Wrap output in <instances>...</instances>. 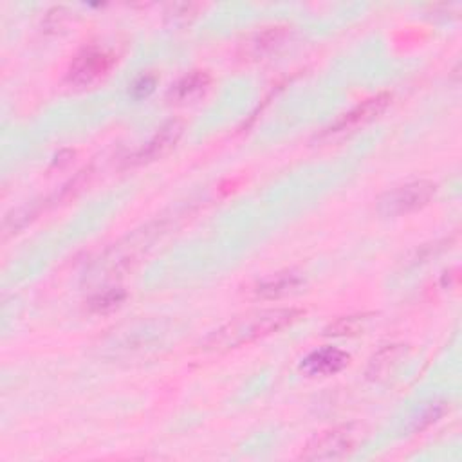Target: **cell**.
<instances>
[{
	"label": "cell",
	"mask_w": 462,
	"mask_h": 462,
	"mask_svg": "<svg viewBox=\"0 0 462 462\" xmlns=\"http://www.w3.org/2000/svg\"><path fill=\"white\" fill-rule=\"evenodd\" d=\"M301 316H303V310L296 307L249 310L240 316H235L233 319H229L227 323L213 330L202 341V348L211 352H226L231 348H238L242 345H249L256 339L267 337L292 325Z\"/></svg>",
	"instance_id": "1"
},
{
	"label": "cell",
	"mask_w": 462,
	"mask_h": 462,
	"mask_svg": "<svg viewBox=\"0 0 462 462\" xmlns=\"http://www.w3.org/2000/svg\"><path fill=\"white\" fill-rule=\"evenodd\" d=\"M365 439V428L357 422L339 424L310 437L301 448L305 460H341L354 453Z\"/></svg>",
	"instance_id": "2"
},
{
	"label": "cell",
	"mask_w": 462,
	"mask_h": 462,
	"mask_svg": "<svg viewBox=\"0 0 462 462\" xmlns=\"http://www.w3.org/2000/svg\"><path fill=\"white\" fill-rule=\"evenodd\" d=\"M437 193V184L428 179L411 180L384 191L377 199V213L383 217H402L422 209Z\"/></svg>",
	"instance_id": "3"
},
{
	"label": "cell",
	"mask_w": 462,
	"mask_h": 462,
	"mask_svg": "<svg viewBox=\"0 0 462 462\" xmlns=\"http://www.w3.org/2000/svg\"><path fill=\"white\" fill-rule=\"evenodd\" d=\"M114 65V56L99 47L81 49L70 61L67 81L78 88H87L99 83Z\"/></svg>",
	"instance_id": "4"
},
{
	"label": "cell",
	"mask_w": 462,
	"mask_h": 462,
	"mask_svg": "<svg viewBox=\"0 0 462 462\" xmlns=\"http://www.w3.org/2000/svg\"><path fill=\"white\" fill-rule=\"evenodd\" d=\"M182 123L173 119L164 123L152 137L150 141H146L135 153H132L128 157V164L130 166H137V164H146L152 162L155 159H161L162 155H166L180 139L182 135Z\"/></svg>",
	"instance_id": "5"
},
{
	"label": "cell",
	"mask_w": 462,
	"mask_h": 462,
	"mask_svg": "<svg viewBox=\"0 0 462 462\" xmlns=\"http://www.w3.org/2000/svg\"><path fill=\"white\" fill-rule=\"evenodd\" d=\"M390 99H392V96L388 92H381V94H375V96L365 99L363 103L356 105L352 110L343 114L334 125H330L327 134H332V135L343 134V132L354 130L359 125H365V123L375 119L379 114H383L386 110V106L390 105Z\"/></svg>",
	"instance_id": "6"
},
{
	"label": "cell",
	"mask_w": 462,
	"mask_h": 462,
	"mask_svg": "<svg viewBox=\"0 0 462 462\" xmlns=\"http://www.w3.org/2000/svg\"><path fill=\"white\" fill-rule=\"evenodd\" d=\"M350 361V356L336 346H325L310 352L300 365L307 375H334Z\"/></svg>",
	"instance_id": "7"
},
{
	"label": "cell",
	"mask_w": 462,
	"mask_h": 462,
	"mask_svg": "<svg viewBox=\"0 0 462 462\" xmlns=\"http://www.w3.org/2000/svg\"><path fill=\"white\" fill-rule=\"evenodd\" d=\"M303 283H305V280L301 278L300 273L280 271V273H274V274L260 280L253 291L260 300H278V298L296 292Z\"/></svg>",
	"instance_id": "8"
},
{
	"label": "cell",
	"mask_w": 462,
	"mask_h": 462,
	"mask_svg": "<svg viewBox=\"0 0 462 462\" xmlns=\"http://www.w3.org/2000/svg\"><path fill=\"white\" fill-rule=\"evenodd\" d=\"M404 356H406L404 345H384L370 357L366 366V377L370 381L388 379L395 372V368L401 365Z\"/></svg>",
	"instance_id": "9"
},
{
	"label": "cell",
	"mask_w": 462,
	"mask_h": 462,
	"mask_svg": "<svg viewBox=\"0 0 462 462\" xmlns=\"http://www.w3.org/2000/svg\"><path fill=\"white\" fill-rule=\"evenodd\" d=\"M211 85V76L206 70H191L184 74L168 92V99L173 103L197 101Z\"/></svg>",
	"instance_id": "10"
},
{
	"label": "cell",
	"mask_w": 462,
	"mask_h": 462,
	"mask_svg": "<svg viewBox=\"0 0 462 462\" xmlns=\"http://www.w3.org/2000/svg\"><path fill=\"white\" fill-rule=\"evenodd\" d=\"M289 27L287 25H271L263 27L262 31L254 32L247 42H245V52L253 58L265 56L273 52L276 47L282 45V42L287 38Z\"/></svg>",
	"instance_id": "11"
},
{
	"label": "cell",
	"mask_w": 462,
	"mask_h": 462,
	"mask_svg": "<svg viewBox=\"0 0 462 462\" xmlns=\"http://www.w3.org/2000/svg\"><path fill=\"white\" fill-rule=\"evenodd\" d=\"M126 298V292L119 287H112V289H105L101 292H96L88 301V310L96 312V314H105V312H112L116 310Z\"/></svg>",
	"instance_id": "12"
},
{
	"label": "cell",
	"mask_w": 462,
	"mask_h": 462,
	"mask_svg": "<svg viewBox=\"0 0 462 462\" xmlns=\"http://www.w3.org/2000/svg\"><path fill=\"white\" fill-rule=\"evenodd\" d=\"M366 321H368L366 314L343 316V318L332 321L325 328V336H354V334H359L365 328Z\"/></svg>",
	"instance_id": "13"
},
{
	"label": "cell",
	"mask_w": 462,
	"mask_h": 462,
	"mask_svg": "<svg viewBox=\"0 0 462 462\" xmlns=\"http://www.w3.org/2000/svg\"><path fill=\"white\" fill-rule=\"evenodd\" d=\"M444 411H446V408H444L442 402H431V404L426 406V408L422 410V413L417 417V420H415V430H422V428L430 426L431 422L439 420V419L444 415Z\"/></svg>",
	"instance_id": "14"
},
{
	"label": "cell",
	"mask_w": 462,
	"mask_h": 462,
	"mask_svg": "<svg viewBox=\"0 0 462 462\" xmlns=\"http://www.w3.org/2000/svg\"><path fill=\"white\" fill-rule=\"evenodd\" d=\"M155 88V78L152 76H141L134 81L132 85V96L135 99H141V97H146L152 90Z\"/></svg>",
	"instance_id": "15"
},
{
	"label": "cell",
	"mask_w": 462,
	"mask_h": 462,
	"mask_svg": "<svg viewBox=\"0 0 462 462\" xmlns=\"http://www.w3.org/2000/svg\"><path fill=\"white\" fill-rule=\"evenodd\" d=\"M65 14H69V11L65 7H52L51 11H47V16H45V23L49 29H56L60 27L63 22H65Z\"/></svg>",
	"instance_id": "16"
}]
</instances>
